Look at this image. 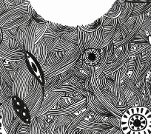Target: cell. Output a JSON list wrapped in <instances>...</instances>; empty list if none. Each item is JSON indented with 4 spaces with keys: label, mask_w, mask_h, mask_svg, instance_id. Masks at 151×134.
I'll return each mask as SVG.
<instances>
[{
    "label": "cell",
    "mask_w": 151,
    "mask_h": 134,
    "mask_svg": "<svg viewBox=\"0 0 151 134\" xmlns=\"http://www.w3.org/2000/svg\"><path fill=\"white\" fill-rule=\"evenodd\" d=\"M82 53L78 51L70 56H65L59 62L53 65H43L42 66L43 73H44L45 79L56 76L66 71H69L73 68L76 63L81 58Z\"/></svg>",
    "instance_id": "3957f363"
},
{
    "label": "cell",
    "mask_w": 151,
    "mask_h": 134,
    "mask_svg": "<svg viewBox=\"0 0 151 134\" xmlns=\"http://www.w3.org/2000/svg\"><path fill=\"white\" fill-rule=\"evenodd\" d=\"M0 93L6 100L12 97V88L2 78H0Z\"/></svg>",
    "instance_id": "603a6c76"
},
{
    "label": "cell",
    "mask_w": 151,
    "mask_h": 134,
    "mask_svg": "<svg viewBox=\"0 0 151 134\" xmlns=\"http://www.w3.org/2000/svg\"><path fill=\"white\" fill-rule=\"evenodd\" d=\"M48 27H51L52 29L56 30V31L62 33V34H64V33H69V32L73 31V30H75L77 28V27L65 26V25H62V24H57V23L50 22H48Z\"/></svg>",
    "instance_id": "cb8c5ba5"
},
{
    "label": "cell",
    "mask_w": 151,
    "mask_h": 134,
    "mask_svg": "<svg viewBox=\"0 0 151 134\" xmlns=\"http://www.w3.org/2000/svg\"><path fill=\"white\" fill-rule=\"evenodd\" d=\"M11 76L13 95L19 97L27 104L32 118L37 114L45 99V76L32 73L27 68L24 59L17 71H11Z\"/></svg>",
    "instance_id": "6da1fadb"
},
{
    "label": "cell",
    "mask_w": 151,
    "mask_h": 134,
    "mask_svg": "<svg viewBox=\"0 0 151 134\" xmlns=\"http://www.w3.org/2000/svg\"><path fill=\"white\" fill-rule=\"evenodd\" d=\"M48 27V22L44 23H38L35 32V44L37 43L41 39H42L43 36L45 33Z\"/></svg>",
    "instance_id": "7402d4cb"
},
{
    "label": "cell",
    "mask_w": 151,
    "mask_h": 134,
    "mask_svg": "<svg viewBox=\"0 0 151 134\" xmlns=\"http://www.w3.org/2000/svg\"><path fill=\"white\" fill-rule=\"evenodd\" d=\"M62 33H59L56 30H53L51 27H47V30H46L45 33L43 36V39H55V38L61 37L62 36Z\"/></svg>",
    "instance_id": "4316f807"
},
{
    "label": "cell",
    "mask_w": 151,
    "mask_h": 134,
    "mask_svg": "<svg viewBox=\"0 0 151 134\" xmlns=\"http://www.w3.org/2000/svg\"><path fill=\"white\" fill-rule=\"evenodd\" d=\"M37 24L38 22L31 19L28 23L18 27L16 33V40L20 47L31 54L35 45V32Z\"/></svg>",
    "instance_id": "277c9868"
},
{
    "label": "cell",
    "mask_w": 151,
    "mask_h": 134,
    "mask_svg": "<svg viewBox=\"0 0 151 134\" xmlns=\"http://www.w3.org/2000/svg\"><path fill=\"white\" fill-rule=\"evenodd\" d=\"M113 51H114V45H113V41H111L107 45L99 50L100 56H101L100 62L104 64V65H107L108 61L113 56Z\"/></svg>",
    "instance_id": "e0dca14e"
},
{
    "label": "cell",
    "mask_w": 151,
    "mask_h": 134,
    "mask_svg": "<svg viewBox=\"0 0 151 134\" xmlns=\"http://www.w3.org/2000/svg\"><path fill=\"white\" fill-rule=\"evenodd\" d=\"M127 73H131L133 71L135 68V65H136V59H135V55L130 53V56H129L128 59L127 61Z\"/></svg>",
    "instance_id": "f1b7e54d"
},
{
    "label": "cell",
    "mask_w": 151,
    "mask_h": 134,
    "mask_svg": "<svg viewBox=\"0 0 151 134\" xmlns=\"http://www.w3.org/2000/svg\"><path fill=\"white\" fill-rule=\"evenodd\" d=\"M84 63L88 66H96L101 60L99 50L88 48L81 56Z\"/></svg>",
    "instance_id": "4fadbf2b"
},
{
    "label": "cell",
    "mask_w": 151,
    "mask_h": 134,
    "mask_svg": "<svg viewBox=\"0 0 151 134\" xmlns=\"http://www.w3.org/2000/svg\"><path fill=\"white\" fill-rule=\"evenodd\" d=\"M87 105L86 97L79 101L73 103L70 105L59 108H54L53 110H49L47 113V115H70L75 113L76 112L82 110L83 107Z\"/></svg>",
    "instance_id": "9c48e42d"
},
{
    "label": "cell",
    "mask_w": 151,
    "mask_h": 134,
    "mask_svg": "<svg viewBox=\"0 0 151 134\" xmlns=\"http://www.w3.org/2000/svg\"><path fill=\"white\" fill-rule=\"evenodd\" d=\"M47 54H48V52H47V45H46L45 41L42 38L37 43L35 44L32 55L36 58L41 66H42L45 62Z\"/></svg>",
    "instance_id": "7c38bea8"
},
{
    "label": "cell",
    "mask_w": 151,
    "mask_h": 134,
    "mask_svg": "<svg viewBox=\"0 0 151 134\" xmlns=\"http://www.w3.org/2000/svg\"><path fill=\"white\" fill-rule=\"evenodd\" d=\"M130 48H131V44L130 42L125 44L122 47V51L120 55L119 56L118 59L113 63L107 64L104 68V75L107 76L110 75L119 69L122 68L124 64L127 62L130 53Z\"/></svg>",
    "instance_id": "52a82bcc"
},
{
    "label": "cell",
    "mask_w": 151,
    "mask_h": 134,
    "mask_svg": "<svg viewBox=\"0 0 151 134\" xmlns=\"http://www.w3.org/2000/svg\"><path fill=\"white\" fill-rule=\"evenodd\" d=\"M59 76L52 77V78L45 79V96L48 94L49 93L51 92V91L56 87L59 82Z\"/></svg>",
    "instance_id": "d4e9b609"
},
{
    "label": "cell",
    "mask_w": 151,
    "mask_h": 134,
    "mask_svg": "<svg viewBox=\"0 0 151 134\" xmlns=\"http://www.w3.org/2000/svg\"><path fill=\"white\" fill-rule=\"evenodd\" d=\"M64 56H65V53L64 52H50L47 54L45 65H53V64L57 63L61 59H63Z\"/></svg>",
    "instance_id": "ac0fdd59"
},
{
    "label": "cell",
    "mask_w": 151,
    "mask_h": 134,
    "mask_svg": "<svg viewBox=\"0 0 151 134\" xmlns=\"http://www.w3.org/2000/svg\"><path fill=\"white\" fill-rule=\"evenodd\" d=\"M142 22H143V16H140V17H137L135 22L134 24H133V28L131 29V30L130 31V33H128L127 36L124 38L122 40L119 41V42H116L113 43V45L114 48H121L123 45H124L125 44L129 43L132 41V39L138 34V32L140 30L141 27H142Z\"/></svg>",
    "instance_id": "5bb4252c"
},
{
    "label": "cell",
    "mask_w": 151,
    "mask_h": 134,
    "mask_svg": "<svg viewBox=\"0 0 151 134\" xmlns=\"http://www.w3.org/2000/svg\"><path fill=\"white\" fill-rule=\"evenodd\" d=\"M76 46H77V45L72 43V42H68V41L65 40V39H62V38L60 37V40H59V43H58L56 48L53 50V51L65 52V51H67V50L73 49L74 48H76Z\"/></svg>",
    "instance_id": "d6986e66"
},
{
    "label": "cell",
    "mask_w": 151,
    "mask_h": 134,
    "mask_svg": "<svg viewBox=\"0 0 151 134\" xmlns=\"http://www.w3.org/2000/svg\"><path fill=\"white\" fill-rule=\"evenodd\" d=\"M85 89L88 91H91L93 92V87L92 84H91V77H88L86 79V80L85 81Z\"/></svg>",
    "instance_id": "f546056e"
},
{
    "label": "cell",
    "mask_w": 151,
    "mask_h": 134,
    "mask_svg": "<svg viewBox=\"0 0 151 134\" xmlns=\"http://www.w3.org/2000/svg\"><path fill=\"white\" fill-rule=\"evenodd\" d=\"M76 33H77V46L82 54L87 49H88V43L89 41L90 33L82 30L80 26H77Z\"/></svg>",
    "instance_id": "2e32d148"
},
{
    "label": "cell",
    "mask_w": 151,
    "mask_h": 134,
    "mask_svg": "<svg viewBox=\"0 0 151 134\" xmlns=\"http://www.w3.org/2000/svg\"><path fill=\"white\" fill-rule=\"evenodd\" d=\"M44 40L45 41L46 45H47V52L50 53V52L53 51V50L56 48L58 43H59V40H60V37L55 38V39H44Z\"/></svg>",
    "instance_id": "83f0119b"
},
{
    "label": "cell",
    "mask_w": 151,
    "mask_h": 134,
    "mask_svg": "<svg viewBox=\"0 0 151 134\" xmlns=\"http://www.w3.org/2000/svg\"><path fill=\"white\" fill-rule=\"evenodd\" d=\"M2 38H3V33H2V29L0 27V44L2 43Z\"/></svg>",
    "instance_id": "4dcf8cb0"
},
{
    "label": "cell",
    "mask_w": 151,
    "mask_h": 134,
    "mask_svg": "<svg viewBox=\"0 0 151 134\" xmlns=\"http://www.w3.org/2000/svg\"><path fill=\"white\" fill-rule=\"evenodd\" d=\"M104 36V32L102 26L99 30L90 33L88 48H94L96 50H100L102 48Z\"/></svg>",
    "instance_id": "8fae6325"
},
{
    "label": "cell",
    "mask_w": 151,
    "mask_h": 134,
    "mask_svg": "<svg viewBox=\"0 0 151 134\" xmlns=\"http://www.w3.org/2000/svg\"><path fill=\"white\" fill-rule=\"evenodd\" d=\"M124 134H151V111L144 106L127 108L120 119Z\"/></svg>",
    "instance_id": "7a4b0ae2"
},
{
    "label": "cell",
    "mask_w": 151,
    "mask_h": 134,
    "mask_svg": "<svg viewBox=\"0 0 151 134\" xmlns=\"http://www.w3.org/2000/svg\"><path fill=\"white\" fill-rule=\"evenodd\" d=\"M61 38L68 41V42H70L72 43L77 45V33H76V29L75 30L69 32V33H64V34L62 35Z\"/></svg>",
    "instance_id": "484cf974"
},
{
    "label": "cell",
    "mask_w": 151,
    "mask_h": 134,
    "mask_svg": "<svg viewBox=\"0 0 151 134\" xmlns=\"http://www.w3.org/2000/svg\"><path fill=\"white\" fill-rule=\"evenodd\" d=\"M122 10V7L120 2H119V0H117L116 2L113 4L111 9L104 15V17H105L106 18L109 19L117 18V17H119L120 14H121Z\"/></svg>",
    "instance_id": "44dd1931"
},
{
    "label": "cell",
    "mask_w": 151,
    "mask_h": 134,
    "mask_svg": "<svg viewBox=\"0 0 151 134\" xmlns=\"http://www.w3.org/2000/svg\"><path fill=\"white\" fill-rule=\"evenodd\" d=\"M47 97L45 100H43L42 105L40 107V110L38 111L37 116H40L41 115L44 114L46 112H48L52 108V107L57 104L59 102V100L63 97L64 93L63 92H59V91H51L47 94Z\"/></svg>",
    "instance_id": "30bf717a"
},
{
    "label": "cell",
    "mask_w": 151,
    "mask_h": 134,
    "mask_svg": "<svg viewBox=\"0 0 151 134\" xmlns=\"http://www.w3.org/2000/svg\"><path fill=\"white\" fill-rule=\"evenodd\" d=\"M104 16L100 17L99 19L96 20V21L94 22L93 23L90 24H87V25H81L80 27L84 30L85 31L88 32V33H92V32L96 31V30H99L100 27L102 26L103 22H104Z\"/></svg>",
    "instance_id": "ffe728a7"
},
{
    "label": "cell",
    "mask_w": 151,
    "mask_h": 134,
    "mask_svg": "<svg viewBox=\"0 0 151 134\" xmlns=\"http://www.w3.org/2000/svg\"><path fill=\"white\" fill-rule=\"evenodd\" d=\"M29 2L26 5L20 4L18 5L9 7L8 11L0 15V27L2 28L4 25L11 23L27 14V8Z\"/></svg>",
    "instance_id": "8992f818"
},
{
    "label": "cell",
    "mask_w": 151,
    "mask_h": 134,
    "mask_svg": "<svg viewBox=\"0 0 151 134\" xmlns=\"http://www.w3.org/2000/svg\"><path fill=\"white\" fill-rule=\"evenodd\" d=\"M86 103L88 105V109L95 113H99V114H104L107 113V109L104 108L102 104H101L98 99L96 98L93 93L91 91H88L86 95Z\"/></svg>",
    "instance_id": "9a60e30c"
},
{
    "label": "cell",
    "mask_w": 151,
    "mask_h": 134,
    "mask_svg": "<svg viewBox=\"0 0 151 134\" xmlns=\"http://www.w3.org/2000/svg\"><path fill=\"white\" fill-rule=\"evenodd\" d=\"M24 55L25 50L23 48H11L2 43L0 44V59L7 62H16L24 59Z\"/></svg>",
    "instance_id": "ba28073f"
},
{
    "label": "cell",
    "mask_w": 151,
    "mask_h": 134,
    "mask_svg": "<svg viewBox=\"0 0 151 134\" xmlns=\"http://www.w3.org/2000/svg\"><path fill=\"white\" fill-rule=\"evenodd\" d=\"M22 1H24V2H27V0H22Z\"/></svg>",
    "instance_id": "1f68e13d"
},
{
    "label": "cell",
    "mask_w": 151,
    "mask_h": 134,
    "mask_svg": "<svg viewBox=\"0 0 151 134\" xmlns=\"http://www.w3.org/2000/svg\"><path fill=\"white\" fill-rule=\"evenodd\" d=\"M11 104L15 116L19 118L22 124L30 125L32 118L30 110L27 104L19 97L15 95H13L11 97Z\"/></svg>",
    "instance_id": "5b68a950"
}]
</instances>
